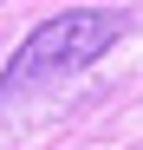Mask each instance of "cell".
Returning a JSON list of instances; mask_svg holds the SVG:
<instances>
[{"instance_id": "6da1fadb", "label": "cell", "mask_w": 143, "mask_h": 150, "mask_svg": "<svg viewBox=\"0 0 143 150\" xmlns=\"http://www.w3.org/2000/svg\"><path fill=\"white\" fill-rule=\"evenodd\" d=\"M130 20L111 13V7H72V13H52L46 26L26 33V46L13 52L7 79H0V98H13L26 79H46V72H72V65H91L98 52H111L124 39Z\"/></svg>"}]
</instances>
